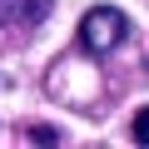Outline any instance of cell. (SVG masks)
<instances>
[{"mask_svg": "<svg viewBox=\"0 0 149 149\" xmlns=\"http://www.w3.org/2000/svg\"><path fill=\"white\" fill-rule=\"evenodd\" d=\"M129 139H134V144H144V149H149V104H144V109H139V114H134V124H129Z\"/></svg>", "mask_w": 149, "mask_h": 149, "instance_id": "obj_3", "label": "cell"}, {"mask_svg": "<svg viewBox=\"0 0 149 149\" xmlns=\"http://www.w3.org/2000/svg\"><path fill=\"white\" fill-rule=\"evenodd\" d=\"M55 0H0V25L5 30H30L40 20H50Z\"/></svg>", "mask_w": 149, "mask_h": 149, "instance_id": "obj_2", "label": "cell"}, {"mask_svg": "<svg viewBox=\"0 0 149 149\" xmlns=\"http://www.w3.org/2000/svg\"><path fill=\"white\" fill-rule=\"evenodd\" d=\"M25 134H30L35 144H60V129H55V124H30Z\"/></svg>", "mask_w": 149, "mask_h": 149, "instance_id": "obj_4", "label": "cell"}, {"mask_svg": "<svg viewBox=\"0 0 149 149\" xmlns=\"http://www.w3.org/2000/svg\"><path fill=\"white\" fill-rule=\"evenodd\" d=\"M124 35H129V15L124 10H114V5H90L85 15H80V50L85 55H109V50H119L124 45Z\"/></svg>", "mask_w": 149, "mask_h": 149, "instance_id": "obj_1", "label": "cell"}]
</instances>
